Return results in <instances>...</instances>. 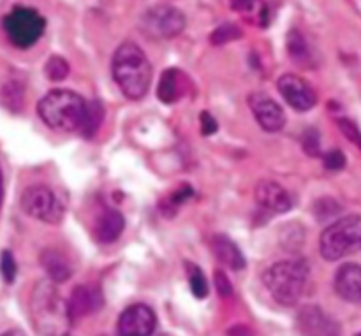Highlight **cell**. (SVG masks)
Segmentation results:
<instances>
[{
  "mask_svg": "<svg viewBox=\"0 0 361 336\" xmlns=\"http://www.w3.org/2000/svg\"><path fill=\"white\" fill-rule=\"evenodd\" d=\"M111 74L127 99L140 101L150 88L152 63L140 46L127 41L122 42L113 55Z\"/></svg>",
  "mask_w": 361,
  "mask_h": 336,
  "instance_id": "1",
  "label": "cell"
},
{
  "mask_svg": "<svg viewBox=\"0 0 361 336\" xmlns=\"http://www.w3.org/2000/svg\"><path fill=\"white\" fill-rule=\"evenodd\" d=\"M21 210L28 217L46 224H60L63 218V204L49 187L32 185L21 194Z\"/></svg>",
  "mask_w": 361,
  "mask_h": 336,
  "instance_id": "8",
  "label": "cell"
},
{
  "mask_svg": "<svg viewBox=\"0 0 361 336\" xmlns=\"http://www.w3.org/2000/svg\"><path fill=\"white\" fill-rule=\"evenodd\" d=\"M69 70H71L69 63L59 55L49 56L48 62H46L44 66L46 77H48L49 81H63L67 76H69Z\"/></svg>",
  "mask_w": 361,
  "mask_h": 336,
  "instance_id": "24",
  "label": "cell"
},
{
  "mask_svg": "<svg viewBox=\"0 0 361 336\" xmlns=\"http://www.w3.org/2000/svg\"><path fill=\"white\" fill-rule=\"evenodd\" d=\"M2 25L11 44L20 49H28L44 34L46 20L32 7H14L4 18Z\"/></svg>",
  "mask_w": 361,
  "mask_h": 336,
  "instance_id": "6",
  "label": "cell"
},
{
  "mask_svg": "<svg viewBox=\"0 0 361 336\" xmlns=\"http://www.w3.org/2000/svg\"><path fill=\"white\" fill-rule=\"evenodd\" d=\"M126 229V218L116 210H104L99 213L94 224V236L99 243L108 245L116 242Z\"/></svg>",
  "mask_w": 361,
  "mask_h": 336,
  "instance_id": "16",
  "label": "cell"
},
{
  "mask_svg": "<svg viewBox=\"0 0 361 336\" xmlns=\"http://www.w3.org/2000/svg\"><path fill=\"white\" fill-rule=\"evenodd\" d=\"M286 48H288L289 56L293 62L300 67H312V53H310L309 44H307L305 37L300 34L298 30H289L288 37H286Z\"/></svg>",
  "mask_w": 361,
  "mask_h": 336,
  "instance_id": "20",
  "label": "cell"
},
{
  "mask_svg": "<svg viewBox=\"0 0 361 336\" xmlns=\"http://www.w3.org/2000/svg\"><path fill=\"white\" fill-rule=\"evenodd\" d=\"M157 328V316L147 305H133L118 319V333L123 336H148Z\"/></svg>",
  "mask_w": 361,
  "mask_h": 336,
  "instance_id": "11",
  "label": "cell"
},
{
  "mask_svg": "<svg viewBox=\"0 0 361 336\" xmlns=\"http://www.w3.org/2000/svg\"><path fill=\"white\" fill-rule=\"evenodd\" d=\"M337 123H338V127H341L342 134H344V136L348 137L351 143H355L356 147H358L361 150V132H360L358 125H356L355 122H351V120H348V118H341Z\"/></svg>",
  "mask_w": 361,
  "mask_h": 336,
  "instance_id": "28",
  "label": "cell"
},
{
  "mask_svg": "<svg viewBox=\"0 0 361 336\" xmlns=\"http://www.w3.org/2000/svg\"><path fill=\"white\" fill-rule=\"evenodd\" d=\"M214 282H215V289H217V294L221 296V298H231L233 292H235V291H233L231 282H229L228 275H226L224 271L215 270Z\"/></svg>",
  "mask_w": 361,
  "mask_h": 336,
  "instance_id": "29",
  "label": "cell"
},
{
  "mask_svg": "<svg viewBox=\"0 0 361 336\" xmlns=\"http://www.w3.org/2000/svg\"><path fill=\"white\" fill-rule=\"evenodd\" d=\"M0 273H2L4 280H6L7 284H13L14 278H16L18 266L13 254H11L9 250H4L2 256H0Z\"/></svg>",
  "mask_w": 361,
  "mask_h": 336,
  "instance_id": "27",
  "label": "cell"
},
{
  "mask_svg": "<svg viewBox=\"0 0 361 336\" xmlns=\"http://www.w3.org/2000/svg\"><path fill=\"white\" fill-rule=\"evenodd\" d=\"M249 108L254 118L267 132H279L286 125V113L274 99L263 92H254L249 95Z\"/></svg>",
  "mask_w": 361,
  "mask_h": 336,
  "instance_id": "10",
  "label": "cell"
},
{
  "mask_svg": "<svg viewBox=\"0 0 361 336\" xmlns=\"http://www.w3.org/2000/svg\"><path fill=\"white\" fill-rule=\"evenodd\" d=\"M4 199V180H2V171H0V206H2Z\"/></svg>",
  "mask_w": 361,
  "mask_h": 336,
  "instance_id": "35",
  "label": "cell"
},
{
  "mask_svg": "<svg viewBox=\"0 0 361 336\" xmlns=\"http://www.w3.org/2000/svg\"><path fill=\"white\" fill-rule=\"evenodd\" d=\"M32 319L35 330L44 335H62L71 326L67 301L60 298L53 282H37L32 294Z\"/></svg>",
  "mask_w": 361,
  "mask_h": 336,
  "instance_id": "4",
  "label": "cell"
},
{
  "mask_svg": "<svg viewBox=\"0 0 361 336\" xmlns=\"http://www.w3.org/2000/svg\"><path fill=\"white\" fill-rule=\"evenodd\" d=\"M298 328L307 335H337L338 324L319 306H305L298 313Z\"/></svg>",
  "mask_w": 361,
  "mask_h": 336,
  "instance_id": "14",
  "label": "cell"
},
{
  "mask_svg": "<svg viewBox=\"0 0 361 336\" xmlns=\"http://www.w3.org/2000/svg\"><path fill=\"white\" fill-rule=\"evenodd\" d=\"M323 162L328 171H341L345 166V157L341 150H331L324 155Z\"/></svg>",
  "mask_w": 361,
  "mask_h": 336,
  "instance_id": "31",
  "label": "cell"
},
{
  "mask_svg": "<svg viewBox=\"0 0 361 336\" xmlns=\"http://www.w3.org/2000/svg\"><path fill=\"white\" fill-rule=\"evenodd\" d=\"M102 294L97 287L92 285H80L73 291L71 298L67 299V316L71 324L92 316L102 309Z\"/></svg>",
  "mask_w": 361,
  "mask_h": 336,
  "instance_id": "12",
  "label": "cell"
},
{
  "mask_svg": "<svg viewBox=\"0 0 361 336\" xmlns=\"http://www.w3.org/2000/svg\"><path fill=\"white\" fill-rule=\"evenodd\" d=\"M314 210H316L317 218L324 220V218H328V217H331V215L337 213V211L341 210V206H338V204L331 199H321V201H317V204Z\"/></svg>",
  "mask_w": 361,
  "mask_h": 336,
  "instance_id": "32",
  "label": "cell"
},
{
  "mask_svg": "<svg viewBox=\"0 0 361 336\" xmlns=\"http://www.w3.org/2000/svg\"><path fill=\"white\" fill-rule=\"evenodd\" d=\"M217 129L219 125L217 122H215L214 116H212L208 111L201 113V132H203L204 136H212V134L217 132Z\"/></svg>",
  "mask_w": 361,
  "mask_h": 336,
  "instance_id": "33",
  "label": "cell"
},
{
  "mask_svg": "<svg viewBox=\"0 0 361 336\" xmlns=\"http://www.w3.org/2000/svg\"><path fill=\"white\" fill-rule=\"evenodd\" d=\"M257 204L271 213H286L293 208V197L281 183L274 180H261L254 190Z\"/></svg>",
  "mask_w": 361,
  "mask_h": 336,
  "instance_id": "13",
  "label": "cell"
},
{
  "mask_svg": "<svg viewBox=\"0 0 361 336\" xmlns=\"http://www.w3.org/2000/svg\"><path fill=\"white\" fill-rule=\"evenodd\" d=\"M87 102L80 94L71 90H53L37 104V115L49 129L60 132L80 130Z\"/></svg>",
  "mask_w": 361,
  "mask_h": 336,
  "instance_id": "2",
  "label": "cell"
},
{
  "mask_svg": "<svg viewBox=\"0 0 361 336\" xmlns=\"http://www.w3.org/2000/svg\"><path fill=\"white\" fill-rule=\"evenodd\" d=\"M277 88L284 101L296 111H309L317 104V95L314 88L296 74H284L279 77Z\"/></svg>",
  "mask_w": 361,
  "mask_h": 336,
  "instance_id": "9",
  "label": "cell"
},
{
  "mask_svg": "<svg viewBox=\"0 0 361 336\" xmlns=\"http://www.w3.org/2000/svg\"><path fill=\"white\" fill-rule=\"evenodd\" d=\"M183 81H185V76H183L182 70L175 69H166L162 73L161 81H159L157 87V97L161 99L164 104H173V102L178 101L183 94H185V88L183 87Z\"/></svg>",
  "mask_w": 361,
  "mask_h": 336,
  "instance_id": "19",
  "label": "cell"
},
{
  "mask_svg": "<svg viewBox=\"0 0 361 336\" xmlns=\"http://www.w3.org/2000/svg\"><path fill=\"white\" fill-rule=\"evenodd\" d=\"M309 280V266L303 261H282L268 268L263 284L271 298L282 306H293L300 301Z\"/></svg>",
  "mask_w": 361,
  "mask_h": 336,
  "instance_id": "3",
  "label": "cell"
},
{
  "mask_svg": "<svg viewBox=\"0 0 361 336\" xmlns=\"http://www.w3.org/2000/svg\"><path fill=\"white\" fill-rule=\"evenodd\" d=\"M303 150L307 151L312 157H317L319 155V148H321V137L317 134V130L310 129L303 134Z\"/></svg>",
  "mask_w": 361,
  "mask_h": 336,
  "instance_id": "30",
  "label": "cell"
},
{
  "mask_svg": "<svg viewBox=\"0 0 361 336\" xmlns=\"http://www.w3.org/2000/svg\"><path fill=\"white\" fill-rule=\"evenodd\" d=\"M102 120H104V108H102L101 101L87 102V109H85L83 122H81L80 132L85 137H92L101 127Z\"/></svg>",
  "mask_w": 361,
  "mask_h": 336,
  "instance_id": "21",
  "label": "cell"
},
{
  "mask_svg": "<svg viewBox=\"0 0 361 336\" xmlns=\"http://www.w3.org/2000/svg\"><path fill=\"white\" fill-rule=\"evenodd\" d=\"M256 0H231L233 11H238V13H247L250 7L254 6Z\"/></svg>",
  "mask_w": 361,
  "mask_h": 336,
  "instance_id": "34",
  "label": "cell"
},
{
  "mask_svg": "<svg viewBox=\"0 0 361 336\" xmlns=\"http://www.w3.org/2000/svg\"><path fill=\"white\" fill-rule=\"evenodd\" d=\"M361 249V217L349 215L341 218L321 235L319 250L326 261H338Z\"/></svg>",
  "mask_w": 361,
  "mask_h": 336,
  "instance_id": "5",
  "label": "cell"
},
{
  "mask_svg": "<svg viewBox=\"0 0 361 336\" xmlns=\"http://www.w3.org/2000/svg\"><path fill=\"white\" fill-rule=\"evenodd\" d=\"M0 101L11 111H20L21 104H23V85L11 80L0 90Z\"/></svg>",
  "mask_w": 361,
  "mask_h": 336,
  "instance_id": "22",
  "label": "cell"
},
{
  "mask_svg": "<svg viewBox=\"0 0 361 336\" xmlns=\"http://www.w3.org/2000/svg\"><path fill=\"white\" fill-rule=\"evenodd\" d=\"M335 291L344 301L361 303V266L344 264L335 275Z\"/></svg>",
  "mask_w": 361,
  "mask_h": 336,
  "instance_id": "15",
  "label": "cell"
},
{
  "mask_svg": "<svg viewBox=\"0 0 361 336\" xmlns=\"http://www.w3.org/2000/svg\"><path fill=\"white\" fill-rule=\"evenodd\" d=\"M192 196H194V190L190 189L187 183H183V185L180 187V189H176L175 192L171 194V196L166 197V201H164L166 206L162 208V210H164V215L166 213H175L176 208H178L180 204L185 203L187 199H190Z\"/></svg>",
  "mask_w": 361,
  "mask_h": 336,
  "instance_id": "26",
  "label": "cell"
},
{
  "mask_svg": "<svg viewBox=\"0 0 361 336\" xmlns=\"http://www.w3.org/2000/svg\"><path fill=\"white\" fill-rule=\"evenodd\" d=\"M187 275H189V285H190V292L194 294V298L197 299H204L208 294V282L204 278L203 271L200 270L194 264H187Z\"/></svg>",
  "mask_w": 361,
  "mask_h": 336,
  "instance_id": "23",
  "label": "cell"
},
{
  "mask_svg": "<svg viewBox=\"0 0 361 336\" xmlns=\"http://www.w3.org/2000/svg\"><path fill=\"white\" fill-rule=\"evenodd\" d=\"M210 249L217 261H221L224 266L231 268L235 271H242L247 266L245 257H243L242 250L236 247V243L231 238L224 235H215L210 239Z\"/></svg>",
  "mask_w": 361,
  "mask_h": 336,
  "instance_id": "17",
  "label": "cell"
},
{
  "mask_svg": "<svg viewBox=\"0 0 361 336\" xmlns=\"http://www.w3.org/2000/svg\"><path fill=\"white\" fill-rule=\"evenodd\" d=\"M41 266L48 273L53 284H63L73 277V266L62 252L55 249H46L41 254Z\"/></svg>",
  "mask_w": 361,
  "mask_h": 336,
  "instance_id": "18",
  "label": "cell"
},
{
  "mask_svg": "<svg viewBox=\"0 0 361 336\" xmlns=\"http://www.w3.org/2000/svg\"><path fill=\"white\" fill-rule=\"evenodd\" d=\"M140 28L148 39L164 41L180 35L185 28V16L173 6H155L145 11L140 20Z\"/></svg>",
  "mask_w": 361,
  "mask_h": 336,
  "instance_id": "7",
  "label": "cell"
},
{
  "mask_svg": "<svg viewBox=\"0 0 361 336\" xmlns=\"http://www.w3.org/2000/svg\"><path fill=\"white\" fill-rule=\"evenodd\" d=\"M240 37H242V30H240L236 25L224 23L212 32L210 42L214 46H222V44H228V42H231V41H236V39H240Z\"/></svg>",
  "mask_w": 361,
  "mask_h": 336,
  "instance_id": "25",
  "label": "cell"
}]
</instances>
